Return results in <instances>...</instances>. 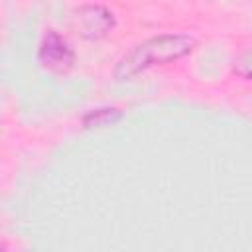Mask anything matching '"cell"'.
Instances as JSON below:
<instances>
[{
    "label": "cell",
    "instance_id": "cell-2",
    "mask_svg": "<svg viewBox=\"0 0 252 252\" xmlns=\"http://www.w3.org/2000/svg\"><path fill=\"white\" fill-rule=\"evenodd\" d=\"M73 59H75V53L61 35H57L55 32H49L43 37L39 47V61L47 69L55 73H63L73 65Z\"/></svg>",
    "mask_w": 252,
    "mask_h": 252
},
{
    "label": "cell",
    "instance_id": "cell-4",
    "mask_svg": "<svg viewBox=\"0 0 252 252\" xmlns=\"http://www.w3.org/2000/svg\"><path fill=\"white\" fill-rule=\"evenodd\" d=\"M118 118H120L118 108H98V110L89 112L83 122H85V126H104V124H110Z\"/></svg>",
    "mask_w": 252,
    "mask_h": 252
},
{
    "label": "cell",
    "instance_id": "cell-1",
    "mask_svg": "<svg viewBox=\"0 0 252 252\" xmlns=\"http://www.w3.org/2000/svg\"><path fill=\"white\" fill-rule=\"evenodd\" d=\"M193 45H195V39L189 35H183V33L152 37V39L136 45L132 51H128L118 61L114 75L118 79H128L150 65L167 63V61L183 57L185 53H189L193 49Z\"/></svg>",
    "mask_w": 252,
    "mask_h": 252
},
{
    "label": "cell",
    "instance_id": "cell-3",
    "mask_svg": "<svg viewBox=\"0 0 252 252\" xmlns=\"http://www.w3.org/2000/svg\"><path fill=\"white\" fill-rule=\"evenodd\" d=\"M77 24L83 30V35L87 37H100L112 28V14H108L100 6H87L81 8L77 14Z\"/></svg>",
    "mask_w": 252,
    "mask_h": 252
}]
</instances>
